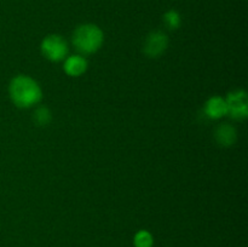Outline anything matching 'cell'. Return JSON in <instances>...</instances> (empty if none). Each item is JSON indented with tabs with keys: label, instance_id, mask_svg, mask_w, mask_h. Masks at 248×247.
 Listing matches in <instances>:
<instances>
[{
	"label": "cell",
	"instance_id": "5b68a950",
	"mask_svg": "<svg viewBox=\"0 0 248 247\" xmlns=\"http://www.w3.org/2000/svg\"><path fill=\"white\" fill-rule=\"evenodd\" d=\"M169 45V38L166 34L161 31H154L149 33L144 43V52L148 57H159Z\"/></svg>",
	"mask_w": 248,
	"mask_h": 247
},
{
	"label": "cell",
	"instance_id": "ba28073f",
	"mask_svg": "<svg viewBox=\"0 0 248 247\" xmlns=\"http://www.w3.org/2000/svg\"><path fill=\"white\" fill-rule=\"evenodd\" d=\"M216 140L219 145L223 147H230V145L234 144L236 142V130H235L234 126L229 125V124H222L217 127L215 132Z\"/></svg>",
	"mask_w": 248,
	"mask_h": 247
},
{
	"label": "cell",
	"instance_id": "30bf717a",
	"mask_svg": "<svg viewBox=\"0 0 248 247\" xmlns=\"http://www.w3.org/2000/svg\"><path fill=\"white\" fill-rule=\"evenodd\" d=\"M51 119H52L51 111L48 110L46 107H39L35 110V113H34V121H35L39 126L48 125Z\"/></svg>",
	"mask_w": 248,
	"mask_h": 247
},
{
	"label": "cell",
	"instance_id": "8992f818",
	"mask_svg": "<svg viewBox=\"0 0 248 247\" xmlns=\"http://www.w3.org/2000/svg\"><path fill=\"white\" fill-rule=\"evenodd\" d=\"M205 114L212 120H218L228 114V107L225 98L219 96H213L207 99L205 104Z\"/></svg>",
	"mask_w": 248,
	"mask_h": 247
},
{
	"label": "cell",
	"instance_id": "52a82bcc",
	"mask_svg": "<svg viewBox=\"0 0 248 247\" xmlns=\"http://www.w3.org/2000/svg\"><path fill=\"white\" fill-rule=\"evenodd\" d=\"M63 69H64L65 74L69 77H80L87 70L86 58L80 55L69 56L64 60Z\"/></svg>",
	"mask_w": 248,
	"mask_h": 247
},
{
	"label": "cell",
	"instance_id": "8fae6325",
	"mask_svg": "<svg viewBox=\"0 0 248 247\" xmlns=\"http://www.w3.org/2000/svg\"><path fill=\"white\" fill-rule=\"evenodd\" d=\"M164 22L170 29H177L181 26V15L176 10H169L164 15Z\"/></svg>",
	"mask_w": 248,
	"mask_h": 247
},
{
	"label": "cell",
	"instance_id": "6da1fadb",
	"mask_svg": "<svg viewBox=\"0 0 248 247\" xmlns=\"http://www.w3.org/2000/svg\"><path fill=\"white\" fill-rule=\"evenodd\" d=\"M12 103L18 108H31L43 98V91L38 82L27 75H17L9 85Z\"/></svg>",
	"mask_w": 248,
	"mask_h": 247
},
{
	"label": "cell",
	"instance_id": "3957f363",
	"mask_svg": "<svg viewBox=\"0 0 248 247\" xmlns=\"http://www.w3.org/2000/svg\"><path fill=\"white\" fill-rule=\"evenodd\" d=\"M41 52L47 60L52 62H60L67 58L68 45L67 41L61 35H47L41 43Z\"/></svg>",
	"mask_w": 248,
	"mask_h": 247
},
{
	"label": "cell",
	"instance_id": "9c48e42d",
	"mask_svg": "<svg viewBox=\"0 0 248 247\" xmlns=\"http://www.w3.org/2000/svg\"><path fill=\"white\" fill-rule=\"evenodd\" d=\"M133 245L135 247H153L154 246V237H153L152 232H149L148 230H140L135 234Z\"/></svg>",
	"mask_w": 248,
	"mask_h": 247
},
{
	"label": "cell",
	"instance_id": "277c9868",
	"mask_svg": "<svg viewBox=\"0 0 248 247\" xmlns=\"http://www.w3.org/2000/svg\"><path fill=\"white\" fill-rule=\"evenodd\" d=\"M228 107V114L232 119L244 120L248 115V98L244 90H235L228 93L225 98Z\"/></svg>",
	"mask_w": 248,
	"mask_h": 247
},
{
	"label": "cell",
	"instance_id": "7a4b0ae2",
	"mask_svg": "<svg viewBox=\"0 0 248 247\" xmlns=\"http://www.w3.org/2000/svg\"><path fill=\"white\" fill-rule=\"evenodd\" d=\"M104 41L103 31L92 23H85L78 27L73 34V44L79 52L90 55L101 48Z\"/></svg>",
	"mask_w": 248,
	"mask_h": 247
}]
</instances>
